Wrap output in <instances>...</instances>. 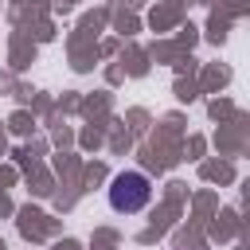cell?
I'll list each match as a JSON object with an SVG mask.
<instances>
[{
  "label": "cell",
  "instance_id": "cell-1",
  "mask_svg": "<svg viewBox=\"0 0 250 250\" xmlns=\"http://www.w3.org/2000/svg\"><path fill=\"white\" fill-rule=\"evenodd\" d=\"M148 199H152V180L145 172L125 168V172H117L109 180V207L117 215H137V211L148 207Z\"/></svg>",
  "mask_w": 250,
  "mask_h": 250
}]
</instances>
